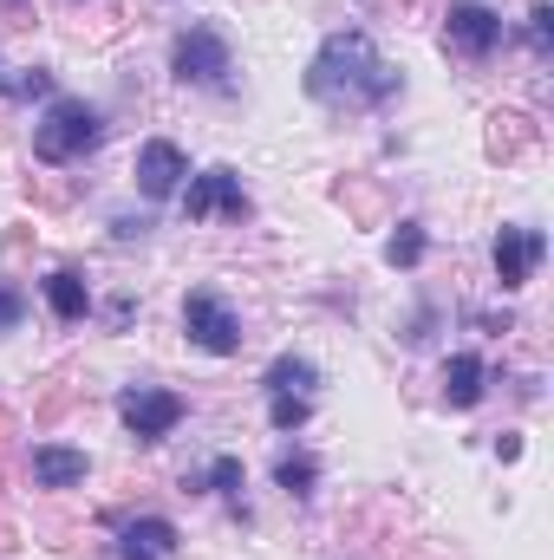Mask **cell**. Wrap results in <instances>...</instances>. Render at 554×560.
<instances>
[{
	"mask_svg": "<svg viewBox=\"0 0 554 560\" xmlns=\"http://www.w3.org/2000/svg\"><path fill=\"white\" fill-rule=\"evenodd\" d=\"M46 306H53L66 326H79V319L92 313V287L72 275V268H59V275H46Z\"/></svg>",
	"mask_w": 554,
	"mask_h": 560,
	"instance_id": "obj_14",
	"label": "cell"
},
{
	"mask_svg": "<svg viewBox=\"0 0 554 560\" xmlns=\"http://www.w3.org/2000/svg\"><path fill=\"white\" fill-rule=\"evenodd\" d=\"M443 46H450L457 59H489V52L503 46V13H489L483 0H457V7L443 13Z\"/></svg>",
	"mask_w": 554,
	"mask_h": 560,
	"instance_id": "obj_8",
	"label": "cell"
},
{
	"mask_svg": "<svg viewBox=\"0 0 554 560\" xmlns=\"http://www.w3.org/2000/svg\"><path fill=\"white\" fill-rule=\"evenodd\" d=\"M183 215H189V222H209V215L249 222V215H255V202H249L242 176H235L229 163H216V170H203V176H196V183L183 189Z\"/></svg>",
	"mask_w": 554,
	"mask_h": 560,
	"instance_id": "obj_5",
	"label": "cell"
},
{
	"mask_svg": "<svg viewBox=\"0 0 554 560\" xmlns=\"http://www.w3.org/2000/svg\"><path fill=\"white\" fill-rule=\"evenodd\" d=\"M7 436H13V418H0V443H7Z\"/></svg>",
	"mask_w": 554,
	"mask_h": 560,
	"instance_id": "obj_27",
	"label": "cell"
},
{
	"mask_svg": "<svg viewBox=\"0 0 554 560\" xmlns=\"http://www.w3.org/2000/svg\"><path fill=\"white\" fill-rule=\"evenodd\" d=\"M183 332H189V346H203V352H216V359H229V352H242V319L229 313V300L216 293V287H196L189 300H183Z\"/></svg>",
	"mask_w": 554,
	"mask_h": 560,
	"instance_id": "obj_4",
	"label": "cell"
},
{
	"mask_svg": "<svg viewBox=\"0 0 554 560\" xmlns=\"http://www.w3.org/2000/svg\"><path fill=\"white\" fill-rule=\"evenodd\" d=\"M13 92H20V98H33V92H53V72H46V66H33V72L13 85Z\"/></svg>",
	"mask_w": 554,
	"mask_h": 560,
	"instance_id": "obj_23",
	"label": "cell"
},
{
	"mask_svg": "<svg viewBox=\"0 0 554 560\" xmlns=\"http://www.w3.org/2000/svg\"><path fill=\"white\" fill-rule=\"evenodd\" d=\"M196 489L229 495V502H235V515H242V456H216V463H209V476H203Z\"/></svg>",
	"mask_w": 554,
	"mask_h": 560,
	"instance_id": "obj_18",
	"label": "cell"
},
{
	"mask_svg": "<svg viewBox=\"0 0 554 560\" xmlns=\"http://www.w3.org/2000/svg\"><path fill=\"white\" fill-rule=\"evenodd\" d=\"M143 229H150L143 215H118V222H112V235H118V242H138Z\"/></svg>",
	"mask_w": 554,
	"mask_h": 560,
	"instance_id": "obj_24",
	"label": "cell"
},
{
	"mask_svg": "<svg viewBox=\"0 0 554 560\" xmlns=\"http://www.w3.org/2000/svg\"><path fill=\"white\" fill-rule=\"evenodd\" d=\"M424 248H430V242H424V222H399V229L385 235V261H392V268H417Z\"/></svg>",
	"mask_w": 554,
	"mask_h": 560,
	"instance_id": "obj_17",
	"label": "cell"
},
{
	"mask_svg": "<svg viewBox=\"0 0 554 560\" xmlns=\"http://www.w3.org/2000/svg\"><path fill=\"white\" fill-rule=\"evenodd\" d=\"M20 313H26V300H20V287H13V280H0V326H13Z\"/></svg>",
	"mask_w": 554,
	"mask_h": 560,
	"instance_id": "obj_22",
	"label": "cell"
},
{
	"mask_svg": "<svg viewBox=\"0 0 554 560\" xmlns=\"http://www.w3.org/2000/svg\"><path fill=\"white\" fill-rule=\"evenodd\" d=\"M333 196H339V202H353V209H359V215H366V222H372V215H379V196H372V189H359V183H339V189H333Z\"/></svg>",
	"mask_w": 554,
	"mask_h": 560,
	"instance_id": "obj_21",
	"label": "cell"
},
{
	"mask_svg": "<svg viewBox=\"0 0 554 560\" xmlns=\"http://www.w3.org/2000/svg\"><path fill=\"white\" fill-rule=\"evenodd\" d=\"M7 548H13V528H7V522H0V555H7Z\"/></svg>",
	"mask_w": 554,
	"mask_h": 560,
	"instance_id": "obj_26",
	"label": "cell"
},
{
	"mask_svg": "<svg viewBox=\"0 0 554 560\" xmlns=\"http://www.w3.org/2000/svg\"><path fill=\"white\" fill-rule=\"evenodd\" d=\"M307 418H313L307 398H268V423H275V430H300Z\"/></svg>",
	"mask_w": 554,
	"mask_h": 560,
	"instance_id": "obj_19",
	"label": "cell"
},
{
	"mask_svg": "<svg viewBox=\"0 0 554 560\" xmlns=\"http://www.w3.org/2000/svg\"><path fill=\"white\" fill-rule=\"evenodd\" d=\"M85 450H72V443H39L33 456H26V476H33V489H79L85 482Z\"/></svg>",
	"mask_w": 554,
	"mask_h": 560,
	"instance_id": "obj_10",
	"label": "cell"
},
{
	"mask_svg": "<svg viewBox=\"0 0 554 560\" xmlns=\"http://www.w3.org/2000/svg\"><path fill=\"white\" fill-rule=\"evenodd\" d=\"M399 85H405L399 66L379 59L372 33H359V26L326 33V46H320L313 66H307V98H320V105H333V112H379V105L399 98Z\"/></svg>",
	"mask_w": 554,
	"mask_h": 560,
	"instance_id": "obj_1",
	"label": "cell"
},
{
	"mask_svg": "<svg viewBox=\"0 0 554 560\" xmlns=\"http://www.w3.org/2000/svg\"><path fill=\"white\" fill-rule=\"evenodd\" d=\"M183 398L176 392H157V385H131V392H118V418H125V430L138 436V443H163L176 423H183Z\"/></svg>",
	"mask_w": 554,
	"mask_h": 560,
	"instance_id": "obj_6",
	"label": "cell"
},
{
	"mask_svg": "<svg viewBox=\"0 0 554 560\" xmlns=\"http://www.w3.org/2000/svg\"><path fill=\"white\" fill-rule=\"evenodd\" d=\"M105 143V118L85 105V98H53L46 118L33 125V156L39 163H79Z\"/></svg>",
	"mask_w": 554,
	"mask_h": 560,
	"instance_id": "obj_2",
	"label": "cell"
},
{
	"mask_svg": "<svg viewBox=\"0 0 554 560\" xmlns=\"http://www.w3.org/2000/svg\"><path fill=\"white\" fill-rule=\"evenodd\" d=\"M0 92H7V79H0Z\"/></svg>",
	"mask_w": 554,
	"mask_h": 560,
	"instance_id": "obj_28",
	"label": "cell"
},
{
	"mask_svg": "<svg viewBox=\"0 0 554 560\" xmlns=\"http://www.w3.org/2000/svg\"><path fill=\"white\" fill-rule=\"evenodd\" d=\"M189 176V156L176 150L170 138H150L138 150V189L150 196V202H163V196H176V183Z\"/></svg>",
	"mask_w": 554,
	"mask_h": 560,
	"instance_id": "obj_9",
	"label": "cell"
},
{
	"mask_svg": "<svg viewBox=\"0 0 554 560\" xmlns=\"http://www.w3.org/2000/svg\"><path fill=\"white\" fill-rule=\"evenodd\" d=\"M542 255H549V235H542V229L503 222V229H496V248H489V261H496V287H503V293L529 287L535 268H542Z\"/></svg>",
	"mask_w": 554,
	"mask_h": 560,
	"instance_id": "obj_7",
	"label": "cell"
},
{
	"mask_svg": "<svg viewBox=\"0 0 554 560\" xmlns=\"http://www.w3.org/2000/svg\"><path fill=\"white\" fill-rule=\"evenodd\" d=\"M549 39H554V7H549V0H542V7L529 13V46H535V52L549 59Z\"/></svg>",
	"mask_w": 554,
	"mask_h": 560,
	"instance_id": "obj_20",
	"label": "cell"
},
{
	"mask_svg": "<svg viewBox=\"0 0 554 560\" xmlns=\"http://www.w3.org/2000/svg\"><path fill=\"white\" fill-rule=\"evenodd\" d=\"M535 143H542V125L535 118H522V112H496L489 118V156L509 163V156H529Z\"/></svg>",
	"mask_w": 554,
	"mask_h": 560,
	"instance_id": "obj_13",
	"label": "cell"
},
{
	"mask_svg": "<svg viewBox=\"0 0 554 560\" xmlns=\"http://www.w3.org/2000/svg\"><path fill=\"white\" fill-rule=\"evenodd\" d=\"M443 405H450V411H476V405H483V359H476V352H457V359L443 365Z\"/></svg>",
	"mask_w": 554,
	"mask_h": 560,
	"instance_id": "obj_12",
	"label": "cell"
},
{
	"mask_svg": "<svg viewBox=\"0 0 554 560\" xmlns=\"http://www.w3.org/2000/svg\"><path fill=\"white\" fill-rule=\"evenodd\" d=\"M268 398H307L313 385H320V372H313V359H293V352H280L275 365H268Z\"/></svg>",
	"mask_w": 554,
	"mask_h": 560,
	"instance_id": "obj_15",
	"label": "cell"
},
{
	"mask_svg": "<svg viewBox=\"0 0 554 560\" xmlns=\"http://www.w3.org/2000/svg\"><path fill=\"white\" fill-rule=\"evenodd\" d=\"M118 555L125 560H170L176 555V522H163V515H138V522L125 528Z\"/></svg>",
	"mask_w": 554,
	"mask_h": 560,
	"instance_id": "obj_11",
	"label": "cell"
},
{
	"mask_svg": "<svg viewBox=\"0 0 554 560\" xmlns=\"http://www.w3.org/2000/svg\"><path fill=\"white\" fill-rule=\"evenodd\" d=\"M170 72H176L183 85L229 92V72H235V59H229V39H222L216 26H183V33H176V46H170Z\"/></svg>",
	"mask_w": 554,
	"mask_h": 560,
	"instance_id": "obj_3",
	"label": "cell"
},
{
	"mask_svg": "<svg viewBox=\"0 0 554 560\" xmlns=\"http://www.w3.org/2000/svg\"><path fill=\"white\" fill-rule=\"evenodd\" d=\"M496 456H503V463H516V456H522V436H516V430H503V436H496Z\"/></svg>",
	"mask_w": 554,
	"mask_h": 560,
	"instance_id": "obj_25",
	"label": "cell"
},
{
	"mask_svg": "<svg viewBox=\"0 0 554 560\" xmlns=\"http://www.w3.org/2000/svg\"><path fill=\"white\" fill-rule=\"evenodd\" d=\"M275 482L293 495V502H307V495H313V482H320V463H313L307 450H293V456H280V463H275Z\"/></svg>",
	"mask_w": 554,
	"mask_h": 560,
	"instance_id": "obj_16",
	"label": "cell"
}]
</instances>
